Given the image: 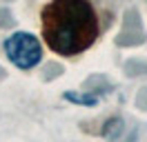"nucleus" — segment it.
<instances>
[{"label": "nucleus", "mask_w": 147, "mask_h": 142, "mask_svg": "<svg viewBox=\"0 0 147 142\" xmlns=\"http://www.w3.org/2000/svg\"><path fill=\"white\" fill-rule=\"evenodd\" d=\"M42 38L58 56L74 58L87 51L98 38V13L85 0H58L40 11Z\"/></svg>", "instance_id": "f257e3e1"}, {"label": "nucleus", "mask_w": 147, "mask_h": 142, "mask_svg": "<svg viewBox=\"0 0 147 142\" xmlns=\"http://www.w3.org/2000/svg\"><path fill=\"white\" fill-rule=\"evenodd\" d=\"M2 49H5L7 60L22 71L34 69L42 60V44L38 40V36H34L31 31H16V33H11L9 38H5Z\"/></svg>", "instance_id": "f03ea898"}, {"label": "nucleus", "mask_w": 147, "mask_h": 142, "mask_svg": "<svg viewBox=\"0 0 147 142\" xmlns=\"http://www.w3.org/2000/svg\"><path fill=\"white\" fill-rule=\"evenodd\" d=\"M125 131V120L123 118H118V115H114V118H109L107 122H105V129H102V138L109 142H116L120 138V133Z\"/></svg>", "instance_id": "7ed1b4c3"}, {"label": "nucleus", "mask_w": 147, "mask_h": 142, "mask_svg": "<svg viewBox=\"0 0 147 142\" xmlns=\"http://www.w3.org/2000/svg\"><path fill=\"white\" fill-rule=\"evenodd\" d=\"M65 100L71 104H83V107H96L98 104V96L94 93H85V91H65Z\"/></svg>", "instance_id": "20e7f679"}]
</instances>
